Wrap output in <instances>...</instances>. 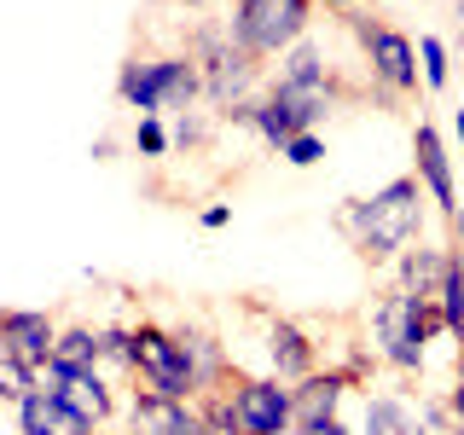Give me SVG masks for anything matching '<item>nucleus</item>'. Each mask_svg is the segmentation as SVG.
I'll return each instance as SVG.
<instances>
[{"mask_svg":"<svg viewBox=\"0 0 464 435\" xmlns=\"http://www.w3.org/2000/svg\"><path fill=\"white\" fill-rule=\"evenodd\" d=\"M430 192L418 174H401V180L377 186L372 198H348L337 209V232L348 244H354V256L366 261V267L389 273L401 261V250H412L418 238H424V221H430Z\"/></svg>","mask_w":464,"mask_h":435,"instance_id":"f257e3e1","label":"nucleus"},{"mask_svg":"<svg viewBox=\"0 0 464 435\" xmlns=\"http://www.w3.org/2000/svg\"><path fill=\"white\" fill-rule=\"evenodd\" d=\"M116 99L134 116H186L203 105V70L192 53H134L116 70Z\"/></svg>","mask_w":464,"mask_h":435,"instance_id":"f03ea898","label":"nucleus"},{"mask_svg":"<svg viewBox=\"0 0 464 435\" xmlns=\"http://www.w3.org/2000/svg\"><path fill=\"white\" fill-rule=\"evenodd\" d=\"M435 337H447V325H441V308H435L430 296H412V290H395V285L377 296V308H372V348H377V360H383L389 372L424 377Z\"/></svg>","mask_w":464,"mask_h":435,"instance_id":"7ed1b4c3","label":"nucleus"},{"mask_svg":"<svg viewBox=\"0 0 464 435\" xmlns=\"http://www.w3.org/2000/svg\"><path fill=\"white\" fill-rule=\"evenodd\" d=\"M186 53H192L198 70H203V105L215 116H232L238 105H250L261 87H267V64L227 35V18L221 24H198Z\"/></svg>","mask_w":464,"mask_h":435,"instance_id":"20e7f679","label":"nucleus"},{"mask_svg":"<svg viewBox=\"0 0 464 435\" xmlns=\"http://www.w3.org/2000/svg\"><path fill=\"white\" fill-rule=\"evenodd\" d=\"M343 29L360 41V64H366L372 87H389L395 99H418V93H424L418 41L406 35V29L383 24V18H360V12H343Z\"/></svg>","mask_w":464,"mask_h":435,"instance_id":"39448f33","label":"nucleus"},{"mask_svg":"<svg viewBox=\"0 0 464 435\" xmlns=\"http://www.w3.org/2000/svg\"><path fill=\"white\" fill-rule=\"evenodd\" d=\"M314 12H319L314 0H250V6L227 12V35L244 53H256L261 64H279L296 41H308Z\"/></svg>","mask_w":464,"mask_h":435,"instance_id":"423d86ee","label":"nucleus"},{"mask_svg":"<svg viewBox=\"0 0 464 435\" xmlns=\"http://www.w3.org/2000/svg\"><path fill=\"white\" fill-rule=\"evenodd\" d=\"M134 383L163 401H203L198 377L186 366L180 343H174V325H157V319L134 325Z\"/></svg>","mask_w":464,"mask_h":435,"instance_id":"0eeeda50","label":"nucleus"},{"mask_svg":"<svg viewBox=\"0 0 464 435\" xmlns=\"http://www.w3.org/2000/svg\"><path fill=\"white\" fill-rule=\"evenodd\" d=\"M227 395L250 435H296V383L261 372V377H232Z\"/></svg>","mask_w":464,"mask_h":435,"instance_id":"6e6552de","label":"nucleus"},{"mask_svg":"<svg viewBox=\"0 0 464 435\" xmlns=\"http://www.w3.org/2000/svg\"><path fill=\"white\" fill-rule=\"evenodd\" d=\"M412 174L424 180L435 215L453 221V215L464 209V203H459V180H453V151H447V140H441V128H435V122H418L412 128Z\"/></svg>","mask_w":464,"mask_h":435,"instance_id":"1a4fd4ad","label":"nucleus"},{"mask_svg":"<svg viewBox=\"0 0 464 435\" xmlns=\"http://www.w3.org/2000/svg\"><path fill=\"white\" fill-rule=\"evenodd\" d=\"M58 319L47 308H6L0 314V354L24 360V366H47V360H58Z\"/></svg>","mask_w":464,"mask_h":435,"instance_id":"9d476101","label":"nucleus"},{"mask_svg":"<svg viewBox=\"0 0 464 435\" xmlns=\"http://www.w3.org/2000/svg\"><path fill=\"white\" fill-rule=\"evenodd\" d=\"M128 435H215L198 401H163L151 389H134L128 401Z\"/></svg>","mask_w":464,"mask_h":435,"instance_id":"9b49d317","label":"nucleus"},{"mask_svg":"<svg viewBox=\"0 0 464 435\" xmlns=\"http://www.w3.org/2000/svg\"><path fill=\"white\" fill-rule=\"evenodd\" d=\"M261 343H267V372L285 377V383H302V377L319 372V343L308 337V325H296V319L267 314V325H261Z\"/></svg>","mask_w":464,"mask_h":435,"instance_id":"f8f14e48","label":"nucleus"},{"mask_svg":"<svg viewBox=\"0 0 464 435\" xmlns=\"http://www.w3.org/2000/svg\"><path fill=\"white\" fill-rule=\"evenodd\" d=\"M174 343H180V354H186V366H192L198 377V389H203V401L209 395H221V389H232V360H227V343L215 337L209 325H174Z\"/></svg>","mask_w":464,"mask_h":435,"instance_id":"ddd939ff","label":"nucleus"},{"mask_svg":"<svg viewBox=\"0 0 464 435\" xmlns=\"http://www.w3.org/2000/svg\"><path fill=\"white\" fill-rule=\"evenodd\" d=\"M64 366V360H58ZM58 401L70 406V412H82L93 430H105L111 418H116V389H111V377L105 366H64V383H58Z\"/></svg>","mask_w":464,"mask_h":435,"instance_id":"4468645a","label":"nucleus"},{"mask_svg":"<svg viewBox=\"0 0 464 435\" xmlns=\"http://www.w3.org/2000/svg\"><path fill=\"white\" fill-rule=\"evenodd\" d=\"M360 435H430L424 412H418V395L406 389H366V406H360Z\"/></svg>","mask_w":464,"mask_h":435,"instance_id":"2eb2a0df","label":"nucleus"},{"mask_svg":"<svg viewBox=\"0 0 464 435\" xmlns=\"http://www.w3.org/2000/svg\"><path fill=\"white\" fill-rule=\"evenodd\" d=\"M447 261H453V244H424V238H418L412 250H401V261L389 267V285L435 302V296H441V279H447Z\"/></svg>","mask_w":464,"mask_h":435,"instance_id":"dca6fc26","label":"nucleus"},{"mask_svg":"<svg viewBox=\"0 0 464 435\" xmlns=\"http://www.w3.org/2000/svg\"><path fill=\"white\" fill-rule=\"evenodd\" d=\"M348 406V377L343 372H314L296 383V430H314V424H331V418H343Z\"/></svg>","mask_w":464,"mask_h":435,"instance_id":"f3484780","label":"nucleus"},{"mask_svg":"<svg viewBox=\"0 0 464 435\" xmlns=\"http://www.w3.org/2000/svg\"><path fill=\"white\" fill-rule=\"evenodd\" d=\"M12 412H18V435H87L93 430L82 412H70L58 395H41V389L24 406H12Z\"/></svg>","mask_w":464,"mask_h":435,"instance_id":"a211bd4d","label":"nucleus"},{"mask_svg":"<svg viewBox=\"0 0 464 435\" xmlns=\"http://www.w3.org/2000/svg\"><path fill=\"white\" fill-rule=\"evenodd\" d=\"M267 82H279V87H325V82H337V64H331L325 47L308 35V41H296V47L267 70Z\"/></svg>","mask_w":464,"mask_h":435,"instance_id":"6ab92c4d","label":"nucleus"},{"mask_svg":"<svg viewBox=\"0 0 464 435\" xmlns=\"http://www.w3.org/2000/svg\"><path fill=\"white\" fill-rule=\"evenodd\" d=\"M435 308H441L447 343L464 348V256H459V250H453V261H447V279H441V296H435Z\"/></svg>","mask_w":464,"mask_h":435,"instance_id":"aec40b11","label":"nucleus"},{"mask_svg":"<svg viewBox=\"0 0 464 435\" xmlns=\"http://www.w3.org/2000/svg\"><path fill=\"white\" fill-rule=\"evenodd\" d=\"M58 360L64 366H105V325H64L58 331Z\"/></svg>","mask_w":464,"mask_h":435,"instance_id":"412c9836","label":"nucleus"},{"mask_svg":"<svg viewBox=\"0 0 464 435\" xmlns=\"http://www.w3.org/2000/svg\"><path fill=\"white\" fill-rule=\"evenodd\" d=\"M418 64H424V93H441L453 82V53L441 35H418Z\"/></svg>","mask_w":464,"mask_h":435,"instance_id":"4be33fe9","label":"nucleus"},{"mask_svg":"<svg viewBox=\"0 0 464 435\" xmlns=\"http://www.w3.org/2000/svg\"><path fill=\"white\" fill-rule=\"evenodd\" d=\"M174 151V134L163 116H140L134 122V157H145V163H163V157Z\"/></svg>","mask_w":464,"mask_h":435,"instance_id":"5701e85b","label":"nucleus"},{"mask_svg":"<svg viewBox=\"0 0 464 435\" xmlns=\"http://www.w3.org/2000/svg\"><path fill=\"white\" fill-rule=\"evenodd\" d=\"M105 372L134 377V325L128 319H111L105 325Z\"/></svg>","mask_w":464,"mask_h":435,"instance_id":"b1692460","label":"nucleus"},{"mask_svg":"<svg viewBox=\"0 0 464 435\" xmlns=\"http://www.w3.org/2000/svg\"><path fill=\"white\" fill-rule=\"evenodd\" d=\"M169 134H174V151H203L209 134H215V116L209 111H186V116L169 122Z\"/></svg>","mask_w":464,"mask_h":435,"instance_id":"393cba45","label":"nucleus"},{"mask_svg":"<svg viewBox=\"0 0 464 435\" xmlns=\"http://www.w3.org/2000/svg\"><path fill=\"white\" fill-rule=\"evenodd\" d=\"M0 395H6L12 406H24L29 395H35V366H24V360L0 354Z\"/></svg>","mask_w":464,"mask_h":435,"instance_id":"a878e982","label":"nucleus"},{"mask_svg":"<svg viewBox=\"0 0 464 435\" xmlns=\"http://www.w3.org/2000/svg\"><path fill=\"white\" fill-rule=\"evenodd\" d=\"M198 406H203V418H209V430H215V435H250L227 389H221V395H209V401H198Z\"/></svg>","mask_w":464,"mask_h":435,"instance_id":"bb28decb","label":"nucleus"},{"mask_svg":"<svg viewBox=\"0 0 464 435\" xmlns=\"http://www.w3.org/2000/svg\"><path fill=\"white\" fill-rule=\"evenodd\" d=\"M377 366H383V360H377V348H348V354H343L331 372H343V377H348V389H360V383H372V372H377Z\"/></svg>","mask_w":464,"mask_h":435,"instance_id":"cd10ccee","label":"nucleus"},{"mask_svg":"<svg viewBox=\"0 0 464 435\" xmlns=\"http://www.w3.org/2000/svg\"><path fill=\"white\" fill-rule=\"evenodd\" d=\"M279 157H285L290 169H314L319 157H325V134H296V140H290Z\"/></svg>","mask_w":464,"mask_h":435,"instance_id":"c85d7f7f","label":"nucleus"},{"mask_svg":"<svg viewBox=\"0 0 464 435\" xmlns=\"http://www.w3.org/2000/svg\"><path fill=\"white\" fill-rule=\"evenodd\" d=\"M447 406H453V418L464 424V348H453V383H447Z\"/></svg>","mask_w":464,"mask_h":435,"instance_id":"c756f323","label":"nucleus"},{"mask_svg":"<svg viewBox=\"0 0 464 435\" xmlns=\"http://www.w3.org/2000/svg\"><path fill=\"white\" fill-rule=\"evenodd\" d=\"M232 221V203H203V209H198V227L203 232H221Z\"/></svg>","mask_w":464,"mask_h":435,"instance_id":"7c9ffc66","label":"nucleus"},{"mask_svg":"<svg viewBox=\"0 0 464 435\" xmlns=\"http://www.w3.org/2000/svg\"><path fill=\"white\" fill-rule=\"evenodd\" d=\"M296 435H360V430H348L343 418H331V424H314V430H296Z\"/></svg>","mask_w":464,"mask_h":435,"instance_id":"2f4dec72","label":"nucleus"},{"mask_svg":"<svg viewBox=\"0 0 464 435\" xmlns=\"http://www.w3.org/2000/svg\"><path fill=\"white\" fill-rule=\"evenodd\" d=\"M314 6H325V12H354V6H366V0H314Z\"/></svg>","mask_w":464,"mask_h":435,"instance_id":"473e14b6","label":"nucleus"},{"mask_svg":"<svg viewBox=\"0 0 464 435\" xmlns=\"http://www.w3.org/2000/svg\"><path fill=\"white\" fill-rule=\"evenodd\" d=\"M453 250H459V256H464V209H459V215H453Z\"/></svg>","mask_w":464,"mask_h":435,"instance_id":"72a5a7b5","label":"nucleus"},{"mask_svg":"<svg viewBox=\"0 0 464 435\" xmlns=\"http://www.w3.org/2000/svg\"><path fill=\"white\" fill-rule=\"evenodd\" d=\"M453 140H459V157H464V111H453Z\"/></svg>","mask_w":464,"mask_h":435,"instance_id":"f704fd0d","label":"nucleus"},{"mask_svg":"<svg viewBox=\"0 0 464 435\" xmlns=\"http://www.w3.org/2000/svg\"><path fill=\"white\" fill-rule=\"evenodd\" d=\"M169 6H192V12H198V6H203V0H169Z\"/></svg>","mask_w":464,"mask_h":435,"instance_id":"c9c22d12","label":"nucleus"},{"mask_svg":"<svg viewBox=\"0 0 464 435\" xmlns=\"http://www.w3.org/2000/svg\"><path fill=\"white\" fill-rule=\"evenodd\" d=\"M87 435H111V430H87Z\"/></svg>","mask_w":464,"mask_h":435,"instance_id":"e433bc0d","label":"nucleus"},{"mask_svg":"<svg viewBox=\"0 0 464 435\" xmlns=\"http://www.w3.org/2000/svg\"><path fill=\"white\" fill-rule=\"evenodd\" d=\"M232 6H250V0H232Z\"/></svg>","mask_w":464,"mask_h":435,"instance_id":"4c0bfd02","label":"nucleus"},{"mask_svg":"<svg viewBox=\"0 0 464 435\" xmlns=\"http://www.w3.org/2000/svg\"><path fill=\"white\" fill-rule=\"evenodd\" d=\"M459 18H464V0H459Z\"/></svg>","mask_w":464,"mask_h":435,"instance_id":"58836bf2","label":"nucleus"}]
</instances>
